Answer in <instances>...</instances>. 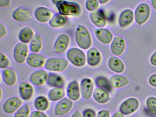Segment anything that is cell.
<instances>
[{
    "label": "cell",
    "mask_w": 156,
    "mask_h": 117,
    "mask_svg": "<svg viewBox=\"0 0 156 117\" xmlns=\"http://www.w3.org/2000/svg\"><path fill=\"white\" fill-rule=\"evenodd\" d=\"M59 13L62 15L77 16L81 12V8L77 4L63 1L56 4Z\"/></svg>",
    "instance_id": "cell-2"
},
{
    "label": "cell",
    "mask_w": 156,
    "mask_h": 117,
    "mask_svg": "<svg viewBox=\"0 0 156 117\" xmlns=\"http://www.w3.org/2000/svg\"><path fill=\"white\" fill-rule=\"evenodd\" d=\"M90 19L92 23L98 27L102 28L106 25V19L103 11L95 10L90 13Z\"/></svg>",
    "instance_id": "cell-13"
},
{
    "label": "cell",
    "mask_w": 156,
    "mask_h": 117,
    "mask_svg": "<svg viewBox=\"0 0 156 117\" xmlns=\"http://www.w3.org/2000/svg\"><path fill=\"white\" fill-rule=\"evenodd\" d=\"M65 95V91L62 87L52 89L49 93V98L52 101H57L62 98Z\"/></svg>",
    "instance_id": "cell-30"
},
{
    "label": "cell",
    "mask_w": 156,
    "mask_h": 117,
    "mask_svg": "<svg viewBox=\"0 0 156 117\" xmlns=\"http://www.w3.org/2000/svg\"><path fill=\"white\" fill-rule=\"evenodd\" d=\"M46 61V58L42 55L35 53L29 54L27 58V63L32 67H41Z\"/></svg>",
    "instance_id": "cell-14"
},
{
    "label": "cell",
    "mask_w": 156,
    "mask_h": 117,
    "mask_svg": "<svg viewBox=\"0 0 156 117\" xmlns=\"http://www.w3.org/2000/svg\"><path fill=\"white\" fill-rule=\"evenodd\" d=\"M72 117H83L81 112L79 111H76L72 115Z\"/></svg>",
    "instance_id": "cell-46"
},
{
    "label": "cell",
    "mask_w": 156,
    "mask_h": 117,
    "mask_svg": "<svg viewBox=\"0 0 156 117\" xmlns=\"http://www.w3.org/2000/svg\"><path fill=\"white\" fill-rule=\"evenodd\" d=\"M94 98L98 102L100 103H105L110 100V97L108 92L101 88H96L94 90L93 94Z\"/></svg>",
    "instance_id": "cell-23"
},
{
    "label": "cell",
    "mask_w": 156,
    "mask_h": 117,
    "mask_svg": "<svg viewBox=\"0 0 156 117\" xmlns=\"http://www.w3.org/2000/svg\"><path fill=\"white\" fill-rule=\"evenodd\" d=\"M83 117H96V113L94 111L91 109H87L83 112Z\"/></svg>",
    "instance_id": "cell-38"
},
{
    "label": "cell",
    "mask_w": 156,
    "mask_h": 117,
    "mask_svg": "<svg viewBox=\"0 0 156 117\" xmlns=\"http://www.w3.org/2000/svg\"><path fill=\"white\" fill-rule=\"evenodd\" d=\"M22 103V100L18 97L10 98L5 101L3 109L7 113H13L20 107Z\"/></svg>",
    "instance_id": "cell-9"
},
{
    "label": "cell",
    "mask_w": 156,
    "mask_h": 117,
    "mask_svg": "<svg viewBox=\"0 0 156 117\" xmlns=\"http://www.w3.org/2000/svg\"><path fill=\"white\" fill-rule=\"evenodd\" d=\"M67 56L70 62L76 66H83L85 65V54L79 48H73L69 49Z\"/></svg>",
    "instance_id": "cell-3"
},
{
    "label": "cell",
    "mask_w": 156,
    "mask_h": 117,
    "mask_svg": "<svg viewBox=\"0 0 156 117\" xmlns=\"http://www.w3.org/2000/svg\"><path fill=\"white\" fill-rule=\"evenodd\" d=\"M142 1H146V0H142Z\"/></svg>",
    "instance_id": "cell-50"
},
{
    "label": "cell",
    "mask_w": 156,
    "mask_h": 117,
    "mask_svg": "<svg viewBox=\"0 0 156 117\" xmlns=\"http://www.w3.org/2000/svg\"><path fill=\"white\" fill-rule=\"evenodd\" d=\"M139 106V101L135 98H130L125 101L120 106L119 110L124 115H128L136 111Z\"/></svg>",
    "instance_id": "cell-6"
},
{
    "label": "cell",
    "mask_w": 156,
    "mask_h": 117,
    "mask_svg": "<svg viewBox=\"0 0 156 117\" xmlns=\"http://www.w3.org/2000/svg\"><path fill=\"white\" fill-rule=\"evenodd\" d=\"M28 53V47L25 43L18 44L14 50V58L17 63L22 64L26 60Z\"/></svg>",
    "instance_id": "cell-7"
},
{
    "label": "cell",
    "mask_w": 156,
    "mask_h": 117,
    "mask_svg": "<svg viewBox=\"0 0 156 117\" xmlns=\"http://www.w3.org/2000/svg\"><path fill=\"white\" fill-rule=\"evenodd\" d=\"M151 3L152 7L156 11V0H151Z\"/></svg>",
    "instance_id": "cell-47"
},
{
    "label": "cell",
    "mask_w": 156,
    "mask_h": 117,
    "mask_svg": "<svg viewBox=\"0 0 156 117\" xmlns=\"http://www.w3.org/2000/svg\"><path fill=\"white\" fill-rule=\"evenodd\" d=\"M53 13L48 8L45 7H40L35 12V16L37 20L41 23H46L52 16Z\"/></svg>",
    "instance_id": "cell-18"
},
{
    "label": "cell",
    "mask_w": 156,
    "mask_h": 117,
    "mask_svg": "<svg viewBox=\"0 0 156 117\" xmlns=\"http://www.w3.org/2000/svg\"><path fill=\"white\" fill-rule=\"evenodd\" d=\"M7 32L6 27L2 23H0V37H2L7 34Z\"/></svg>",
    "instance_id": "cell-41"
},
{
    "label": "cell",
    "mask_w": 156,
    "mask_h": 117,
    "mask_svg": "<svg viewBox=\"0 0 156 117\" xmlns=\"http://www.w3.org/2000/svg\"><path fill=\"white\" fill-rule=\"evenodd\" d=\"M2 77L4 82L8 86H13L16 83V73L12 69L7 68L3 70Z\"/></svg>",
    "instance_id": "cell-26"
},
{
    "label": "cell",
    "mask_w": 156,
    "mask_h": 117,
    "mask_svg": "<svg viewBox=\"0 0 156 117\" xmlns=\"http://www.w3.org/2000/svg\"><path fill=\"white\" fill-rule=\"evenodd\" d=\"M68 61L66 59L58 58H49L45 62V68L50 71H63L67 68Z\"/></svg>",
    "instance_id": "cell-5"
},
{
    "label": "cell",
    "mask_w": 156,
    "mask_h": 117,
    "mask_svg": "<svg viewBox=\"0 0 156 117\" xmlns=\"http://www.w3.org/2000/svg\"><path fill=\"white\" fill-rule=\"evenodd\" d=\"M149 82L151 86L156 87V74L151 76Z\"/></svg>",
    "instance_id": "cell-42"
},
{
    "label": "cell",
    "mask_w": 156,
    "mask_h": 117,
    "mask_svg": "<svg viewBox=\"0 0 156 117\" xmlns=\"http://www.w3.org/2000/svg\"><path fill=\"white\" fill-rule=\"evenodd\" d=\"M135 19L138 24L146 23L150 15V8L147 4L143 3L138 5L135 12Z\"/></svg>",
    "instance_id": "cell-4"
},
{
    "label": "cell",
    "mask_w": 156,
    "mask_h": 117,
    "mask_svg": "<svg viewBox=\"0 0 156 117\" xmlns=\"http://www.w3.org/2000/svg\"><path fill=\"white\" fill-rule=\"evenodd\" d=\"M96 36L101 43L109 44L113 40V36L112 33L106 28H100L95 31Z\"/></svg>",
    "instance_id": "cell-15"
},
{
    "label": "cell",
    "mask_w": 156,
    "mask_h": 117,
    "mask_svg": "<svg viewBox=\"0 0 156 117\" xmlns=\"http://www.w3.org/2000/svg\"><path fill=\"white\" fill-rule=\"evenodd\" d=\"M109 1H110V0H98L99 2H100L101 4H103L109 2Z\"/></svg>",
    "instance_id": "cell-48"
},
{
    "label": "cell",
    "mask_w": 156,
    "mask_h": 117,
    "mask_svg": "<svg viewBox=\"0 0 156 117\" xmlns=\"http://www.w3.org/2000/svg\"><path fill=\"white\" fill-rule=\"evenodd\" d=\"M76 40L78 45L82 49H88L92 44V39L89 32L83 25H79L76 28Z\"/></svg>",
    "instance_id": "cell-1"
},
{
    "label": "cell",
    "mask_w": 156,
    "mask_h": 117,
    "mask_svg": "<svg viewBox=\"0 0 156 117\" xmlns=\"http://www.w3.org/2000/svg\"><path fill=\"white\" fill-rule=\"evenodd\" d=\"M30 109L27 104L23 106L14 115V117H28L30 114Z\"/></svg>",
    "instance_id": "cell-34"
},
{
    "label": "cell",
    "mask_w": 156,
    "mask_h": 117,
    "mask_svg": "<svg viewBox=\"0 0 156 117\" xmlns=\"http://www.w3.org/2000/svg\"><path fill=\"white\" fill-rule=\"evenodd\" d=\"M151 63L154 66H156V51L152 55L150 58Z\"/></svg>",
    "instance_id": "cell-44"
},
{
    "label": "cell",
    "mask_w": 156,
    "mask_h": 117,
    "mask_svg": "<svg viewBox=\"0 0 156 117\" xmlns=\"http://www.w3.org/2000/svg\"><path fill=\"white\" fill-rule=\"evenodd\" d=\"M48 75L46 71L38 70L34 72L30 77V81L35 86H41L47 80Z\"/></svg>",
    "instance_id": "cell-16"
},
{
    "label": "cell",
    "mask_w": 156,
    "mask_h": 117,
    "mask_svg": "<svg viewBox=\"0 0 156 117\" xmlns=\"http://www.w3.org/2000/svg\"><path fill=\"white\" fill-rule=\"evenodd\" d=\"M67 22L68 18L66 16L62 15L61 14H56L51 18L49 24L52 27L58 28L66 24Z\"/></svg>",
    "instance_id": "cell-27"
},
{
    "label": "cell",
    "mask_w": 156,
    "mask_h": 117,
    "mask_svg": "<svg viewBox=\"0 0 156 117\" xmlns=\"http://www.w3.org/2000/svg\"><path fill=\"white\" fill-rule=\"evenodd\" d=\"M34 31L29 27L23 28L19 35V38L22 43H29L33 38Z\"/></svg>",
    "instance_id": "cell-29"
},
{
    "label": "cell",
    "mask_w": 156,
    "mask_h": 117,
    "mask_svg": "<svg viewBox=\"0 0 156 117\" xmlns=\"http://www.w3.org/2000/svg\"><path fill=\"white\" fill-rule=\"evenodd\" d=\"M47 83L50 87H63L64 86V82L62 78L54 73L49 74Z\"/></svg>",
    "instance_id": "cell-28"
},
{
    "label": "cell",
    "mask_w": 156,
    "mask_h": 117,
    "mask_svg": "<svg viewBox=\"0 0 156 117\" xmlns=\"http://www.w3.org/2000/svg\"><path fill=\"white\" fill-rule=\"evenodd\" d=\"M73 106V102L71 100L67 98L62 99L55 106V114L58 116L65 115L71 110Z\"/></svg>",
    "instance_id": "cell-8"
},
{
    "label": "cell",
    "mask_w": 156,
    "mask_h": 117,
    "mask_svg": "<svg viewBox=\"0 0 156 117\" xmlns=\"http://www.w3.org/2000/svg\"><path fill=\"white\" fill-rule=\"evenodd\" d=\"M134 20V13L130 9H126L120 13L119 23L121 27H126L132 23Z\"/></svg>",
    "instance_id": "cell-19"
},
{
    "label": "cell",
    "mask_w": 156,
    "mask_h": 117,
    "mask_svg": "<svg viewBox=\"0 0 156 117\" xmlns=\"http://www.w3.org/2000/svg\"><path fill=\"white\" fill-rule=\"evenodd\" d=\"M63 1V0H52L53 2L55 4H56Z\"/></svg>",
    "instance_id": "cell-49"
},
{
    "label": "cell",
    "mask_w": 156,
    "mask_h": 117,
    "mask_svg": "<svg viewBox=\"0 0 156 117\" xmlns=\"http://www.w3.org/2000/svg\"><path fill=\"white\" fill-rule=\"evenodd\" d=\"M112 117H125L123 115V114L121 113V112H115Z\"/></svg>",
    "instance_id": "cell-45"
},
{
    "label": "cell",
    "mask_w": 156,
    "mask_h": 117,
    "mask_svg": "<svg viewBox=\"0 0 156 117\" xmlns=\"http://www.w3.org/2000/svg\"><path fill=\"white\" fill-rule=\"evenodd\" d=\"M97 117H109V111L106 110L100 111L98 113Z\"/></svg>",
    "instance_id": "cell-39"
},
{
    "label": "cell",
    "mask_w": 156,
    "mask_h": 117,
    "mask_svg": "<svg viewBox=\"0 0 156 117\" xmlns=\"http://www.w3.org/2000/svg\"><path fill=\"white\" fill-rule=\"evenodd\" d=\"M94 86L93 82L89 79H84L81 83V92L82 97L84 99H89L93 94Z\"/></svg>",
    "instance_id": "cell-17"
},
{
    "label": "cell",
    "mask_w": 156,
    "mask_h": 117,
    "mask_svg": "<svg viewBox=\"0 0 156 117\" xmlns=\"http://www.w3.org/2000/svg\"><path fill=\"white\" fill-rule=\"evenodd\" d=\"M108 66L111 70L116 73H122L125 69L124 63L116 57L112 56L109 58Z\"/></svg>",
    "instance_id": "cell-22"
},
{
    "label": "cell",
    "mask_w": 156,
    "mask_h": 117,
    "mask_svg": "<svg viewBox=\"0 0 156 117\" xmlns=\"http://www.w3.org/2000/svg\"><path fill=\"white\" fill-rule=\"evenodd\" d=\"M30 117H47L45 113L40 111H34L32 112Z\"/></svg>",
    "instance_id": "cell-40"
},
{
    "label": "cell",
    "mask_w": 156,
    "mask_h": 117,
    "mask_svg": "<svg viewBox=\"0 0 156 117\" xmlns=\"http://www.w3.org/2000/svg\"><path fill=\"white\" fill-rule=\"evenodd\" d=\"M20 93L23 99L28 100L30 99L33 93V88L31 85L27 82H22L19 86Z\"/></svg>",
    "instance_id": "cell-25"
},
{
    "label": "cell",
    "mask_w": 156,
    "mask_h": 117,
    "mask_svg": "<svg viewBox=\"0 0 156 117\" xmlns=\"http://www.w3.org/2000/svg\"><path fill=\"white\" fill-rule=\"evenodd\" d=\"M10 5L11 0H0V6L1 7H9Z\"/></svg>",
    "instance_id": "cell-43"
},
{
    "label": "cell",
    "mask_w": 156,
    "mask_h": 117,
    "mask_svg": "<svg viewBox=\"0 0 156 117\" xmlns=\"http://www.w3.org/2000/svg\"><path fill=\"white\" fill-rule=\"evenodd\" d=\"M70 43L69 36L65 34L59 36L54 44V50L56 53H63L67 49Z\"/></svg>",
    "instance_id": "cell-10"
},
{
    "label": "cell",
    "mask_w": 156,
    "mask_h": 117,
    "mask_svg": "<svg viewBox=\"0 0 156 117\" xmlns=\"http://www.w3.org/2000/svg\"><path fill=\"white\" fill-rule=\"evenodd\" d=\"M99 6L98 0H87L86 3V7L88 11L92 12L97 9Z\"/></svg>",
    "instance_id": "cell-36"
},
{
    "label": "cell",
    "mask_w": 156,
    "mask_h": 117,
    "mask_svg": "<svg viewBox=\"0 0 156 117\" xmlns=\"http://www.w3.org/2000/svg\"><path fill=\"white\" fill-rule=\"evenodd\" d=\"M67 93L68 97L72 100L76 101L80 98V93L79 85L77 81H72L67 87Z\"/></svg>",
    "instance_id": "cell-21"
},
{
    "label": "cell",
    "mask_w": 156,
    "mask_h": 117,
    "mask_svg": "<svg viewBox=\"0 0 156 117\" xmlns=\"http://www.w3.org/2000/svg\"><path fill=\"white\" fill-rule=\"evenodd\" d=\"M147 106L150 111L156 115V98H149L147 100Z\"/></svg>",
    "instance_id": "cell-35"
},
{
    "label": "cell",
    "mask_w": 156,
    "mask_h": 117,
    "mask_svg": "<svg viewBox=\"0 0 156 117\" xmlns=\"http://www.w3.org/2000/svg\"><path fill=\"white\" fill-rule=\"evenodd\" d=\"M87 58L88 64L94 66L99 64L101 56L100 52L97 48H92L87 51Z\"/></svg>",
    "instance_id": "cell-20"
},
{
    "label": "cell",
    "mask_w": 156,
    "mask_h": 117,
    "mask_svg": "<svg viewBox=\"0 0 156 117\" xmlns=\"http://www.w3.org/2000/svg\"><path fill=\"white\" fill-rule=\"evenodd\" d=\"M126 44L124 39L119 36L114 37L111 44V51L114 55L119 56L122 55L125 50Z\"/></svg>",
    "instance_id": "cell-11"
},
{
    "label": "cell",
    "mask_w": 156,
    "mask_h": 117,
    "mask_svg": "<svg viewBox=\"0 0 156 117\" xmlns=\"http://www.w3.org/2000/svg\"><path fill=\"white\" fill-rule=\"evenodd\" d=\"M42 46L41 37L39 34H35L32 39L30 45L31 51L33 53H37L41 49Z\"/></svg>",
    "instance_id": "cell-31"
},
{
    "label": "cell",
    "mask_w": 156,
    "mask_h": 117,
    "mask_svg": "<svg viewBox=\"0 0 156 117\" xmlns=\"http://www.w3.org/2000/svg\"><path fill=\"white\" fill-rule=\"evenodd\" d=\"M9 64V61L8 58L2 53H0V67L2 69L6 68Z\"/></svg>",
    "instance_id": "cell-37"
},
{
    "label": "cell",
    "mask_w": 156,
    "mask_h": 117,
    "mask_svg": "<svg viewBox=\"0 0 156 117\" xmlns=\"http://www.w3.org/2000/svg\"><path fill=\"white\" fill-rule=\"evenodd\" d=\"M109 83L114 88H120L129 83L128 79L122 75H114L109 79Z\"/></svg>",
    "instance_id": "cell-24"
},
{
    "label": "cell",
    "mask_w": 156,
    "mask_h": 117,
    "mask_svg": "<svg viewBox=\"0 0 156 117\" xmlns=\"http://www.w3.org/2000/svg\"><path fill=\"white\" fill-rule=\"evenodd\" d=\"M13 17L19 22H25L30 21L32 18V16L30 9L26 7H20L14 11Z\"/></svg>",
    "instance_id": "cell-12"
},
{
    "label": "cell",
    "mask_w": 156,
    "mask_h": 117,
    "mask_svg": "<svg viewBox=\"0 0 156 117\" xmlns=\"http://www.w3.org/2000/svg\"><path fill=\"white\" fill-rule=\"evenodd\" d=\"M34 105H35V108L38 110L44 111L48 108L49 102L46 98L43 96H41V97H38L35 100Z\"/></svg>",
    "instance_id": "cell-33"
},
{
    "label": "cell",
    "mask_w": 156,
    "mask_h": 117,
    "mask_svg": "<svg viewBox=\"0 0 156 117\" xmlns=\"http://www.w3.org/2000/svg\"><path fill=\"white\" fill-rule=\"evenodd\" d=\"M96 86L99 88L104 89L105 90L111 92L112 90V86L107 78L104 76L98 77L95 80Z\"/></svg>",
    "instance_id": "cell-32"
}]
</instances>
